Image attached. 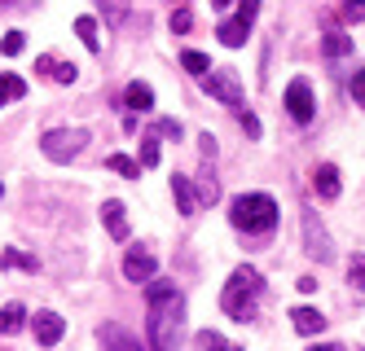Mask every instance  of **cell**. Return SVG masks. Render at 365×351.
I'll use <instances>...</instances> for the list:
<instances>
[{"label": "cell", "mask_w": 365, "mask_h": 351, "mask_svg": "<svg viewBox=\"0 0 365 351\" xmlns=\"http://www.w3.org/2000/svg\"><path fill=\"white\" fill-rule=\"evenodd\" d=\"M180 325H185V299H180V290L168 294V299H150V312H145L150 351H176L180 347Z\"/></svg>", "instance_id": "obj_1"}, {"label": "cell", "mask_w": 365, "mask_h": 351, "mask_svg": "<svg viewBox=\"0 0 365 351\" xmlns=\"http://www.w3.org/2000/svg\"><path fill=\"white\" fill-rule=\"evenodd\" d=\"M259 294H264V277H259L251 263H242V268H233V277L225 281L220 308H225L229 320H251L255 308H259Z\"/></svg>", "instance_id": "obj_2"}, {"label": "cell", "mask_w": 365, "mask_h": 351, "mask_svg": "<svg viewBox=\"0 0 365 351\" xmlns=\"http://www.w3.org/2000/svg\"><path fill=\"white\" fill-rule=\"evenodd\" d=\"M229 220L242 233H269L277 224V202L269 194H238L229 202Z\"/></svg>", "instance_id": "obj_3"}, {"label": "cell", "mask_w": 365, "mask_h": 351, "mask_svg": "<svg viewBox=\"0 0 365 351\" xmlns=\"http://www.w3.org/2000/svg\"><path fill=\"white\" fill-rule=\"evenodd\" d=\"M84 145H88V127H48L40 137V150L48 163H71Z\"/></svg>", "instance_id": "obj_4"}, {"label": "cell", "mask_w": 365, "mask_h": 351, "mask_svg": "<svg viewBox=\"0 0 365 351\" xmlns=\"http://www.w3.org/2000/svg\"><path fill=\"white\" fill-rule=\"evenodd\" d=\"M299 229H304V251L317 259V263H330L334 259V241H330V233H326V224L312 215V206H304V220H299Z\"/></svg>", "instance_id": "obj_5"}, {"label": "cell", "mask_w": 365, "mask_h": 351, "mask_svg": "<svg viewBox=\"0 0 365 351\" xmlns=\"http://www.w3.org/2000/svg\"><path fill=\"white\" fill-rule=\"evenodd\" d=\"M255 9H259V0H242L238 5V14H233L229 22H220V44H229V48H238V44H247V36H251V26H255Z\"/></svg>", "instance_id": "obj_6"}, {"label": "cell", "mask_w": 365, "mask_h": 351, "mask_svg": "<svg viewBox=\"0 0 365 351\" xmlns=\"http://www.w3.org/2000/svg\"><path fill=\"white\" fill-rule=\"evenodd\" d=\"M202 93L225 101V105H242V79L233 70H207L202 75Z\"/></svg>", "instance_id": "obj_7"}, {"label": "cell", "mask_w": 365, "mask_h": 351, "mask_svg": "<svg viewBox=\"0 0 365 351\" xmlns=\"http://www.w3.org/2000/svg\"><path fill=\"white\" fill-rule=\"evenodd\" d=\"M286 115H291L295 123H308L312 115H317V101H312L308 79H291V84H286Z\"/></svg>", "instance_id": "obj_8"}, {"label": "cell", "mask_w": 365, "mask_h": 351, "mask_svg": "<svg viewBox=\"0 0 365 351\" xmlns=\"http://www.w3.org/2000/svg\"><path fill=\"white\" fill-rule=\"evenodd\" d=\"M154 273H159V263H154V255H150V251L133 246V251L123 255V277L133 281V285H145V281H154Z\"/></svg>", "instance_id": "obj_9"}, {"label": "cell", "mask_w": 365, "mask_h": 351, "mask_svg": "<svg viewBox=\"0 0 365 351\" xmlns=\"http://www.w3.org/2000/svg\"><path fill=\"white\" fill-rule=\"evenodd\" d=\"M31 330H36V342H40V347H58L62 334H66V320H62L58 312H36Z\"/></svg>", "instance_id": "obj_10"}, {"label": "cell", "mask_w": 365, "mask_h": 351, "mask_svg": "<svg viewBox=\"0 0 365 351\" xmlns=\"http://www.w3.org/2000/svg\"><path fill=\"white\" fill-rule=\"evenodd\" d=\"M97 338L106 342V351H150L141 338H133L123 325H115V320H110V325H101V330H97Z\"/></svg>", "instance_id": "obj_11"}, {"label": "cell", "mask_w": 365, "mask_h": 351, "mask_svg": "<svg viewBox=\"0 0 365 351\" xmlns=\"http://www.w3.org/2000/svg\"><path fill=\"white\" fill-rule=\"evenodd\" d=\"M101 224H106V233H110L115 241H128V211H123L119 198H106V202H101Z\"/></svg>", "instance_id": "obj_12"}, {"label": "cell", "mask_w": 365, "mask_h": 351, "mask_svg": "<svg viewBox=\"0 0 365 351\" xmlns=\"http://www.w3.org/2000/svg\"><path fill=\"white\" fill-rule=\"evenodd\" d=\"M291 325H295V334L312 338V334L326 330V316H322L317 308H291Z\"/></svg>", "instance_id": "obj_13"}, {"label": "cell", "mask_w": 365, "mask_h": 351, "mask_svg": "<svg viewBox=\"0 0 365 351\" xmlns=\"http://www.w3.org/2000/svg\"><path fill=\"white\" fill-rule=\"evenodd\" d=\"M312 189H317V198H339V189H344V184H339V167L334 163H322L317 172H312Z\"/></svg>", "instance_id": "obj_14"}, {"label": "cell", "mask_w": 365, "mask_h": 351, "mask_svg": "<svg viewBox=\"0 0 365 351\" xmlns=\"http://www.w3.org/2000/svg\"><path fill=\"white\" fill-rule=\"evenodd\" d=\"M194 198H198L202 206H212V202L220 198V180H216L212 163H202V172H198V180H194Z\"/></svg>", "instance_id": "obj_15"}, {"label": "cell", "mask_w": 365, "mask_h": 351, "mask_svg": "<svg viewBox=\"0 0 365 351\" xmlns=\"http://www.w3.org/2000/svg\"><path fill=\"white\" fill-rule=\"evenodd\" d=\"M172 198H176V211H180V215H194V206H198V198H194V180L172 176Z\"/></svg>", "instance_id": "obj_16"}, {"label": "cell", "mask_w": 365, "mask_h": 351, "mask_svg": "<svg viewBox=\"0 0 365 351\" xmlns=\"http://www.w3.org/2000/svg\"><path fill=\"white\" fill-rule=\"evenodd\" d=\"M123 101H128V110H150V105H154V88L141 84V79H133V84L123 88Z\"/></svg>", "instance_id": "obj_17"}, {"label": "cell", "mask_w": 365, "mask_h": 351, "mask_svg": "<svg viewBox=\"0 0 365 351\" xmlns=\"http://www.w3.org/2000/svg\"><path fill=\"white\" fill-rule=\"evenodd\" d=\"M22 97H27V79L5 70V75H0V105H5V101H22Z\"/></svg>", "instance_id": "obj_18"}, {"label": "cell", "mask_w": 365, "mask_h": 351, "mask_svg": "<svg viewBox=\"0 0 365 351\" xmlns=\"http://www.w3.org/2000/svg\"><path fill=\"white\" fill-rule=\"evenodd\" d=\"M22 325H27V308H22V303H5V308H0V334H18Z\"/></svg>", "instance_id": "obj_19"}, {"label": "cell", "mask_w": 365, "mask_h": 351, "mask_svg": "<svg viewBox=\"0 0 365 351\" xmlns=\"http://www.w3.org/2000/svg\"><path fill=\"white\" fill-rule=\"evenodd\" d=\"M0 268H22V273H40V259H36V255H22V251H0Z\"/></svg>", "instance_id": "obj_20"}, {"label": "cell", "mask_w": 365, "mask_h": 351, "mask_svg": "<svg viewBox=\"0 0 365 351\" xmlns=\"http://www.w3.org/2000/svg\"><path fill=\"white\" fill-rule=\"evenodd\" d=\"M75 36L84 40V48H88V53H97V48H101V44H97V18H88V14H84V18H75Z\"/></svg>", "instance_id": "obj_21"}, {"label": "cell", "mask_w": 365, "mask_h": 351, "mask_svg": "<svg viewBox=\"0 0 365 351\" xmlns=\"http://www.w3.org/2000/svg\"><path fill=\"white\" fill-rule=\"evenodd\" d=\"M106 167H110L115 176H123V180H137V176H141V167H137L128 154H110V158H106Z\"/></svg>", "instance_id": "obj_22"}, {"label": "cell", "mask_w": 365, "mask_h": 351, "mask_svg": "<svg viewBox=\"0 0 365 351\" xmlns=\"http://www.w3.org/2000/svg\"><path fill=\"white\" fill-rule=\"evenodd\" d=\"M154 163H159V132H145V137H141V167H154Z\"/></svg>", "instance_id": "obj_23"}, {"label": "cell", "mask_w": 365, "mask_h": 351, "mask_svg": "<svg viewBox=\"0 0 365 351\" xmlns=\"http://www.w3.org/2000/svg\"><path fill=\"white\" fill-rule=\"evenodd\" d=\"M180 66H185L190 75H207V70H212V62H207V53H194V48H185V53H180Z\"/></svg>", "instance_id": "obj_24"}, {"label": "cell", "mask_w": 365, "mask_h": 351, "mask_svg": "<svg viewBox=\"0 0 365 351\" xmlns=\"http://www.w3.org/2000/svg\"><path fill=\"white\" fill-rule=\"evenodd\" d=\"M348 48H352V40L344 31H326V58H344Z\"/></svg>", "instance_id": "obj_25"}, {"label": "cell", "mask_w": 365, "mask_h": 351, "mask_svg": "<svg viewBox=\"0 0 365 351\" xmlns=\"http://www.w3.org/2000/svg\"><path fill=\"white\" fill-rule=\"evenodd\" d=\"M348 285L365 294V255H352V263H348Z\"/></svg>", "instance_id": "obj_26"}, {"label": "cell", "mask_w": 365, "mask_h": 351, "mask_svg": "<svg viewBox=\"0 0 365 351\" xmlns=\"http://www.w3.org/2000/svg\"><path fill=\"white\" fill-rule=\"evenodd\" d=\"M101 14H106L110 26H119V22L128 18V0H101Z\"/></svg>", "instance_id": "obj_27"}, {"label": "cell", "mask_w": 365, "mask_h": 351, "mask_svg": "<svg viewBox=\"0 0 365 351\" xmlns=\"http://www.w3.org/2000/svg\"><path fill=\"white\" fill-rule=\"evenodd\" d=\"M229 342L220 338V334H212V330H202L198 338H194V351H225Z\"/></svg>", "instance_id": "obj_28"}, {"label": "cell", "mask_w": 365, "mask_h": 351, "mask_svg": "<svg viewBox=\"0 0 365 351\" xmlns=\"http://www.w3.org/2000/svg\"><path fill=\"white\" fill-rule=\"evenodd\" d=\"M339 18H344V22H361L365 18V0H339Z\"/></svg>", "instance_id": "obj_29"}, {"label": "cell", "mask_w": 365, "mask_h": 351, "mask_svg": "<svg viewBox=\"0 0 365 351\" xmlns=\"http://www.w3.org/2000/svg\"><path fill=\"white\" fill-rule=\"evenodd\" d=\"M22 44H27V36H22V31H5V40H0V53H5V58H18Z\"/></svg>", "instance_id": "obj_30"}, {"label": "cell", "mask_w": 365, "mask_h": 351, "mask_svg": "<svg viewBox=\"0 0 365 351\" xmlns=\"http://www.w3.org/2000/svg\"><path fill=\"white\" fill-rule=\"evenodd\" d=\"M168 26H172V36H185L190 26H194V18H190V9H176L172 18H168Z\"/></svg>", "instance_id": "obj_31"}, {"label": "cell", "mask_w": 365, "mask_h": 351, "mask_svg": "<svg viewBox=\"0 0 365 351\" xmlns=\"http://www.w3.org/2000/svg\"><path fill=\"white\" fill-rule=\"evenodd\" d=\"M348 93H352V101H356L361 110H365V70H356V75L348 79Z\"/></svg>", "instance_id": "obj_32"}, {"label": "cell", "mask_w": 365, "mask_h": 351, "mask_svg": "<svg viewBox=\"0 0 365 351\" xmlns=\"http://www.w3.org/2000/svg\"><path fill=\"white\" fill-rule=\"evenodd\" d=\"M154 132H159V137H172V141H180V123H176V119H159V127H154Z\"/></svg>", "instance_id": "obj_33"}, {"label": "cell", "mask_w": 365, "mask_h": 351, "mask_svg": "<svg viewBox=\"0 0 365 351\" xmlns=\"http://www.w3.org/2000/svg\"><path fill=\"white\" fill-rule=\"evenodd\" d=\"M238 123H242V132H247V137H259V119H255L251 110H242V115H238Z\"/></svg>", "instance_id": "obj_34"}, {"label": "cell", "mask_w": 365, "mask_h": 351, "mask_svg": "<svg viewBox=\"0 0 365 351\" xmlns=\"http://www.w3.org/2000/svg\"><path fill=\"white\" fill-rule=\"evenodd\" d=\"M58 66L62 62H53V58H36V75H58Z\"/></svg>", "instance_id": "obj_35"}, {"label": "cell", "mask_w": 365, "mask_h": 351, "mask_svg": "<svg viewBox=\"0 0 365 351\" xmlns=\"http://www.w3.org/2000/svg\"><path fill=\"white\" fill-rule=\"evenodd\" d=\"M71 79H80V70H75L71 62H66V66H58V84H71Z\"/></svg>", "instance_id": "obj_36"}, {"label": "cell", "mask_w": 365, "mask_h": 351, "mask_svg": "<svg viewBox=\"0 0 365 351\" xmlns=\"http://www.w3.org/2000/svg\"><path fill=\"white\" fill-rule=\"evenodd\" d=\"M5 5H14V9H27L31 0H0V9H5Z\"/></svg>", "instance_id": "obj_37"}, {"label": "cell", "mask_w": 365, "mask_h": 351, "mask_svg": "<svg viewBox=\"0 0 365 351\" xmlns=\"http://www.w3.org/2000/svg\"><path fill=\"white\" fill-rule=\"evenodd\" d=\"M308 351H339L334 342H322V347H308Z\"/></svg>", "instance_id": "obj_38"}, {"label": "cell", "mask_w": 365, "mask_h": 351, "mask_svg": "<svg viewBox=\"0 0 365 351\" xmlns=\"http://www.w3.org/2000/svg\"><path fill=\"white\" fill-rule=\"evenodd\" d=\"M212 5H216V9H225V5H229V0H212Z\"/></svg>", "instance_id": "obj_39"}, {"label": "cell", "mask_w": 365, "mask_h": 351, "mask_svg": "<svg viewBox=\"0 0 365 351\" xmlns=\"http://www.w3.org/2000/svg\"><path fill=\"white\" fill-rule=\"evenodd\" d=\"M225 351H242V347H225Z\"/></svg>", "instance_id": "obj_40"}, {"label": "cell", "mask_w": 365, "mask_h": 351, "mask_svg": "<svg viewBox=\"0 0 365 351\" xmlns=\"http://www.w3.org/2000/svg\"><path fill=\"white\" fill-rule=\"evenodd\" d=\"M0 194H5V184H0Z\"/></svg>", "instance_id": "obj_41"}]
</instances>
